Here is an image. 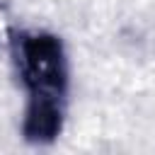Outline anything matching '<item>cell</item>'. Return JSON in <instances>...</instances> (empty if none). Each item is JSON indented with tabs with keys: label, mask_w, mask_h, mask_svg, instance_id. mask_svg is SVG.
<instances>
[{
	"label": "cell",
	"mask_w": 155,
	"mask_h": 155,
	"mask_svg": "<svg viewBox=\"0 0 155 155\" xmlns=\"http://www.w3.org/2000/svg\"><path fill=\"white\" fill-rule=\"evenodd\" d=\"M15 53L22 80L29 87V99L63 102L68 70L61 41L46 31H24L17 36Z\"/></svg>",
	"instance_id": "6da1fadb"
},
{
	"label": "cell",
	"mask_w": 155,
	"mask_h": 155,
	"mask_svg": "<svg viewBox=\"0 0 155 155\" xmlns=\"http://www.w3.org/2000/svg\"><path fill=\"white\" fill-rule=\"evenodd\" d=\"M63 126V102L56 99H29L24 114V138L31 143H51Z\"/></svg>",
	"instance_id": "7a4b0ae2"
}]
</instances>
